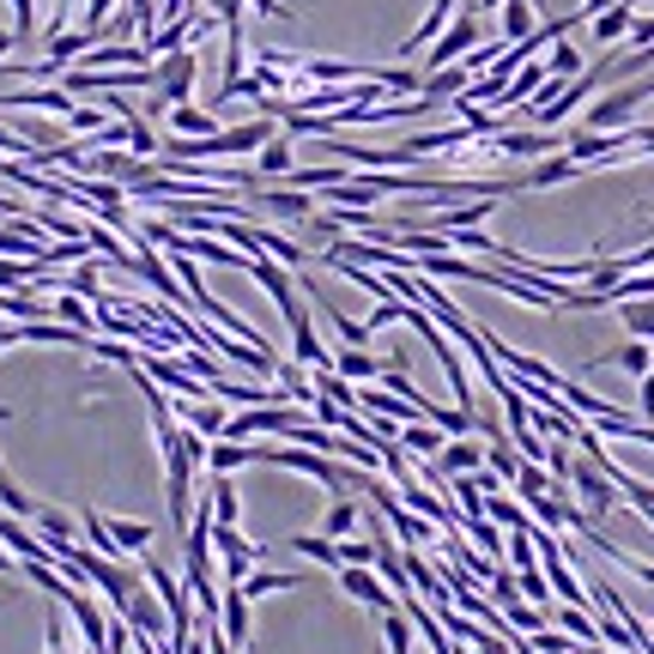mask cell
I'll list each match as a JSON object with an SVG mask.
<instances>
[{"mask_svg": "<svg viewBox=\"0 0 654 654\" xmlns=\"http://www.w3.org/2000/svg\"><path fill=\"white\" fill-rule=\"evenodd\" d=\"M0 509H7V516H19V521H31V516H37V504H31V497H24L19 485L7 479V473H0Z\"/></svg>", "mask_w": 654, "mask_h": 654, "instance_id": "60d3db41", "label": "cell"}, {"mask_svg": "<svg viewBox=\"0 0 654 654\" xmlns=\"http://www.w3.org/2000/svg\"><path fill=\"white\" fill-rule=\"evenodd\" d=\"M491 600H497V606L521 600V588H516V575H509V570H497V575H491Z\"/></svg>", "mask_w": 654, "mask_h": 654, "instance_id": "b9f144b4", "label": "cell"}, {"mask_svg": "<svg viewBox=\"0 0 654 654\" xmlns=\"http://www.w3.org/2000/svg\"><path fill=\"white\" fill-rule=\"evenodd\" d=\"M104 521H110V540L122 546V558H127V551H146L152 533H158L152 521H127V516H104Z\"/></svg>", "mask_w": 654, "mask_h": 654, "instance_id": "cb8c5ba5", "label": "cell"}, {"mask_svg": "<svg viewBox=\"0 0 654 654\" xmlns=\"http://www.w3.org/2000/svg\"><path fill=\"white\" fill-rule=\"evenodd\" d=\"M170 413L183 418V425H195L200 436H225V418H230L225 406H212V401H176Z\"/></svg>", "mask_w": 654, "mask_h": 654, "instance_id": "ac0fdd59", "label": "cell"}, {"mask_svg": "<svg viewBox=\"0 0 654 654\" xmlns=\"http://www.w3.org/2000/svg\"><path fill=\"white\" fill-rule=\"evenodd\" d=\"M551 624H558L563 636H575V643H600V619L588 606H558V600H551V612H546Z\"/></svg>", "mask_w": 654, "mask_h": 654, "instance_id": "2e32d148", "label": "cell"}, {"mask_svg": "<svg viewBox=\"0 0 654 654\" xmlns=\"http://www.w3.org/2000/svg\"><path fill=\"white\" fill-rule=\"evenodd\" d=\"M7 418H12V406H0V425H7Z\"/></svg>", "mask_w": 654, "mask_h": 654, "instance_id": "c3c4849f", "label": "cell"}, {"mask_svg": "<svg viewBox=\"0 0 654 654\" xmlns=\"http://www.w3.org/2000/svg\"><path fill=\"white\" fill-rule=\"evenodd\" d=\"M516 570H540V546H533V528L528 533H509V551H504Z\"/></svg>", "mask_w": 654, "mask_h": 654, "instance_id": "f35d334b", "label": "cell"}, {"mask_svg": "<svg viewBox=\"0 0 654 654\" xmlns=\"http://www.w3.org/2000/svg\"><path fill=\"white\" fill-rule=\"evenodd\" d=\"M85 49H97L92 31H61V37H49V61H55L61 73H68V61H80Z\"/></svg>", "mask_w": 654, "mask_h": 654, "instance_id": "83f0119b", "label": "cell"}, {"mask_svg": "<svg viewBox=\"0 0 654 654\" xmlns=\"http://www.w3.org/2000/svg\"><path fill=\"white\" fill-rule=\"evenodd\" d=\"M401 448L406 455H425V460H436L448 448V436L430 425V418H413V425H401Z\"/></svg>", "mask_w": 654, "mask_h": 654, "instance_id": "ffe728a7", "label": "cell"}, {"mask_svg": "<svg viewBox=\"0 0 654 654\" xmlns=\"http://www.w3.org/2000/svg\"><path fill=\"white\" fill-rule=\"evenodd\" d=\"M218 631H225V643L230 648H249V636H255V619H249V594H242V582H230L225 588V600H218Z\"/></svg>", "mask_w": 654, "mask_h": 654, "instance_id": "ba28073f", "label": "cell"}, {"mask_svg": "<svg viewBox=\"0 0 654 654\" xmlns=\"http://www.w3.org/2000/svg\"><path fill=\"white\" fill-rule=\"evenodd\" d=\"M473 12H504V0H467Z\"/></svg>", "mask_w": 654, "mask_h": 654, "instance_id": "bcb514c9", "label": "cell"}, {"mask_svg": "<svg viewBox=\"0 0 654 654\" xmlns=\"http://www.w3.org/2000/svg\"><path fill=\"white\" fill-rule=\"evenodd\" d=\"M485 37H479V12H460V19H448V31L436 37L430 43V55H425V73H436V68H455L460 55H467V49H479Z\"/></svg>", "mask_w": 654, "mask_h": 654, "instance_id": "277c9868", "label": "cell"}, {"mask_svg": "<svg viewBox=\"0 0 654 654\" xmlns=\"http://www.w3.org/2000/svg\"><path fill=\"white\" fill-rule=\"evenodd\" d=\"M303 582H310L303 570H249V575H242V594L261 600V594H286V588H303Z\"/></svg>", "mask_w": 654, "mask_h": 654, "instance_id": "d6986e66", "label": "cell"}, {"mask_svg": "<svg viewBox=\"0 0 654 654\" xmlns=\"http://www.w3.org/2000/svg\"><path fill=\"white\" fill-rule=\"evenodd\" d=\"M333 370H340L345 382H370V376H382V357L357 352V345H340V352H333Z\"/></svg>", "mask_w": 654, "mask_h": 654, "instance_id": "d4e9b609", "label": "cell"}, {"mask_svg": "<svg viewBox=\"0 0 654 654\" xmlns=\"http://www.w3.org/2000/svg\"><path fill=\"white\" fill-rule=\"evenodd\" d=\"M533 31H540V19H533V0H504V43H528Z\"/></svg>", "mask_w": 654, "mask_h": 654, "instance_id": "603a6c76", "label": "cell"}, {"mask_svg": "<svg viewBox=\"0 0 654 654\" xmlns=\"http://www.w3.org/2000/svg\"><path fill=\"white\" fill-rule=\"evenodd\" d=\"M340 588L357 600V606H370V612H394V606H401V594H394V588L382 582L376 570H364V563H345V570H340Z\"/></svg>", "mask_w": 654, "mask_h": 654, "instance_id": "8992f818", "label": "cell"}, {"mask_svg": "<svg viewBox=\"0 0 654 654\" xmlns=\"http://www.w3.org/2000/svg\"><path fill=\"white\" fill-rule=\"evenodd\" d=\"M212 521H225V528H237V521H242V504H237V491H230V479L212 485Z\"/></svg>", "mask_w": 654, "mask_h": 654, "instance_id": "8d00e7d4", "label": "cell"}, {"mask_svg": "<svg viewBox=\"0 0 654 654\" xmlns=\"http://www.w3.org/2000/svg\"><path fill=\"white\" fill-rule=\"evenodd\" d=\"M12 49H19V31H12V24H0V55H12Z\"/></svg>", "mask_w": 654, "mask_h": 654, "instance_id": "ee69618b", "label": "cell"}, {"mask_svg": "<svg viewBox=\"0 0 654 654\" xmlns=\"http://www.w3.org/2000/svg\"><path fill=\"white\" fill-rule=\"evenodd\" d=\"M606 7H619V0H582V12L594 19V12H606Z\"/></svg>", "mask_w": 654, "mask_h": 654, "instance_id": "f6af8a7d", "label": "cell"}, {"mask_svg": "<svg viewBox=\"0 0 654 654\" xmlns=\"http://www.w3.org/2000/svg\"><path fill=\"white\" fill-rule=\"evenodd\" d=\"M0 110H49L68 122L73 110H80V97L68 92V85H24V92H0Z\"/></svg>", "mask_w": 654, "mask_h": 654, "instance_id": "52a82bcc", "label": "cell"}, {"mask_svg": "<svg viewBox=\"0 0 654 654\" xmlns=\"http://www.w3.org/2000/svg\"><path fill=\"white\" fill-rule=\"evenodd\" d=\"M575 176H588V164H575L570 152H551V158H540L521 176V188H558V183H575Z\"/></svg>", "mask_w": 654, "mask_h": 654, "instance_id": "5bb4252c", "label": "cell"}, {"mask_svg": "<svg viewBox=\"0 0 654 654\" xmlns=\"http://www.w3.org/2000/svg\"><path fill=\"white\" fill-rule=\"evenodd\" d=\"M49 315H55V322H68V328H80V333L97 328V310H92L85 298H73V291H61V298L49 303Z\"/></svg>", "mask_w": 654, "mask_h": 654, "instance_id": "484cf974", "label": "cell"}, {"mask_svg": "<svg viewBox=\"0 0 654 654\" xmlns=\"http://www.w3.org/2000/svg\"><path fill=\"white\" fill-rule=\"evenodd\" d=\"M170 127H176L183 139H207V134H218V115L195 110V104H176V110H170Z\"/></svg>", "mask_w": 654, "mask_h": 654, "instance_id": "4316f807", "label": "cell"}, {"mask_svg": "<svg viewBox=\"0 0 654 654\" xmlns=\"http://www.w3.org/2000/svg\"><path fill=\"white\" fill-rule=\"evenodd\" d=\"M516 588H521V600H528V606H540V612H551V582H546V570H516Z\"/></svg>", "mask_w": 654, "mask_h": 654, "instance_id": "836d02e7", "label": "cell"}, {"mask_svg": "<svg viewBox=\"0 0 654 654\" xmlns=\"http://www.w3.org/2000/svg\"><path fill=\"white\" fill-rule=\"evenodd\" d=\"M37 533H43V546L49 551H55V546H73V533H80V528H73V516H61V509H37Z\"/></svg>", "mask_w": 654, "mask_h": 654, "instance_id": "f546056e", "label": "cell"}, {"mask_svg": "<svg viewBox=\"0 0 654 654\" xmlns=\"http://www.w3.org/2000/svg\"><path fill=\"white\" fill-rule=\"evenodd\" d=\"M310 298H315V291H310ZM315 310H322V315H328V322H333V328H340V340H345V345H357V352H370V340H376V333H370L364 322H352V315H340V310H333V303H328V298H315Z\"/></svg>", "mask_w": 654, "mask_h": 654, "instance_id": "f1b7e54d", "label": "cell"}, {"mask_svg": "<svg viewBox=\"0 0 654 654\" xmlns=\"http://www.w3.org/2000/svg\"><path fill=\"white\" fill-rule=\"evenodd\" d=\"M612 364H624L631 376H648V364H654L648 340H631V345H619V352H612Z\"/></svg>", "mask_w": 654, "mask_h": 654, "instance_id": "ab89813d", "label": "cell"}, {"mask_svg": "<svg viewBox=\"0 0 654 654\" xmlns=\"http://www.w3.org/2000/svg\"><path fill=\"white\" fill-rule=\"evenodd\" d=\"M648 97H654V73L619 85L612 97H594V104H588V134H619V127H631V115L643 110Z\"/></svg>", "mask_w": 654, "mask_h": 654, "instance_id": "6da1fadb", "label": "cell"}, {"mask_svg": "<svg viewBox=\"0 0 654 654\" xmlns=\"http://www.w3.org/2000/svg\"><path fill=\"white\" fill-rule=\"evenodd\" d=\"M357 521H364V497H333L328 516H322V533L328 540H352Z\"/></svg>", "mask_w": 654, "mask_h": 654, "instance_id": "e0dca14e", "label": "cell"}, {"mask_svg": "<svg viewBox=\"0 0 654 654\" xmlns=\"http://www.w3.org/2000/svg\"><path fill=\"white\" fill-rule=\"evenodd\" d=\"M261 460V443H230V436H212V448H207V473H242V467H255Z\"/></svg>", "mask_w": 654, "mask_h": 654, "instance_id": "4fadbf2b", "label": "cell"}, {"mask_svg": "<svg viewBox=\"0 0 654 654\" xmlns=\"http://www.w3.org/2000/svg\"><path fill=\"white\" fill-rule=\"evenodd\" d=\"M255 212H273V218H315V195H303V188H255Z\"/></svg>", "mask_w": 654, "mask_h": 654, "instance_id": "8fae6325", "label": "cell"}, {"mask_svg": "<svg viewBox=\"0 0 654 654\" xmlns=\"http://www.w3.org/2000/svg\"><path fill=\"white\" fill-rule=\"evenodd\" d=\"M485 516H491L497 528H509V533H528V509H521L516 497H485Z\"/></svg>", "mask_w": 654, "mask_h": 654, "instance_id": "1f68e13d", "label": "cell"}, {"mask_svg": "<svg viewBox=\"0 0 654 654\" xmlns=\"http://www.w3.org/2000/svg\"><path fill=\"white\" fill-rule=\"evenodd\" d=\"M49 654H68V631H61L55 612H49Z\"/></svg>", "mask_w": 654, "mask_h": 654, "instance_id": "7bdbcfd3", "label": "cell"}, {"mask_svg": "<svg viewBox=\"0 0 654 654\" xmlns=\"http://www.w3.org/2000/svg\"><path fill=\"white\" fill-rule=\"evenodd\" d=\"M291 551H303V558L328 563V570H340V540H328V533H298L291 540Z\"/></svg>", "mask_w": 654, "mask_h": 654, "instance_id": "d6a6232c", "label": "cell"}, {"mask_svg": "<svg viewBox=\"0 0 654 654\" xmlns=\"http://www.w3.org/2000/svg\"><path fill=\"white\" fill-rule=\"evenodd\" d=\"M152 73H158V110H176V104H188V92H195L200 61H195V49H176V55L152 61Z\"/></svg>", "mask_w": 654, "mask_h": 654, "instance_id": "3957f363", "label": "cell"}, {"mask_svg": "<svg viewBox=\"0 0 654 654\" xmlns=\"http://www.w3.org/2000/svg\"><path fill=\"white\" fill-rule=\"evenodd\" d=\"M249 279H255V286H261V291H267V298H273V303H279V315L303 310V298H298V291H291V273H286V267L273 261V255H255V261H249Z\"/></svg>", "mask_w": 654, "mask_h": 654, "instance_id": "9c48e42d", "label": "cell"}, {"mask_svg": "<svg viewBox=\"0 0 654 654\" xmlns=\"http://www.w3.org/2000/svg\"><path fill=\"white\" fill-rule=\"evenodd\" d=\"M115 619H127V631H134V636H158V643H170V612H164L158 594H146V582L134 588V600H127Z\"/></svg>", "mask_w": 654, "mask_h": 654, "instance_id": "5b68a950", "label": "cell"}, {"mask_svg": "<svg viewBox=\"0 0 654 654\" xmlns=\"http://www.w3.org/2000/svg\"><path fill=\"white\" fill-rule=\"evenodd\" d=\"M61 606L73 612V624H80V636H85V648L92 654H104V643H110V612H97V600L85 594V588H73Z\"/></svg>", "mask_w": 654, "mask_h": 654, "instance_id": "30bf717a", "label": "cell"}, {"mask_svg": "<svg viewBox=\"0 0 654 654\" xmlns=\"http://www.w3.org/2000/svg\"><path fill=\"white\" fill-rule=\"evenodd\" d=\"M546 68H551V80H575V73H582V55H575V49L558 37V43H551V55H546Z\"/></svg>", "mask_w": 654, "mask_h": 654, "instance_id": "74e56055", "label": "cell"}, {"mask_svg": "<svg viewBox=\"0 0 654 654\" xmlns=\"http://www.w3.org/2000/svg\"><path fill=\"white\" fill-rule=\"evenodd\" d=\"M455 7H460V0H436V7L425 12V19H418V31H413V37H406V43H401V55H418V49H430L436 37L448 31V19H455Z\"/></svg>", "mask_w": 654, "mask_h": 654, "instance_id": "9a60e30c", "label": "cell"}, {"mask_svg": "<svg viewBox=\"0 0 654 654\" xmlns=\"http://www.w3.org/2000/svg\"><path fill=\"white\" fill-rule=\"evenodd\" d=\"M0 473H7V467H0Z\"/></svg>", "mask_w": 654, "mask_h": 654, "instance_id": "681fc988", "label": "cell"}, {"mask_svg": "<svg viewBox=\"0 0 654 654\" xmlns=\"http://www.w3.org/2000/svg\"><path fill=\"white\" fill-rule=\"evenodd\" d=\"M516 491H521V504H533V497H546V491H551V473L540 467V460H521V473H516Z\"/></svg>", "mask_w": 654, "mask_h": 654, "instance_id": "e575fe53", "label": "cell"}, {"mask_svg": "<svg viewBox=\"0 0 654 654\" xmlns=\"http://www.w3.org/2000/svg\"><path fill=\"white\" fill-rule=\"evenodd\" d=\"M315 394H328V401H340V406L357 413V394H352V382H345L340 370H315Z\"/></svg>", "mask_w": 654, "mask_h": 654, "instance_id": "d590c367", "label": "cell"}, {"mask_svg": "<svg viewBox=\"0 0 654 654\" xmlns=\"http://www.w3.org/2000/svg\"><path fill=\"white\" fill-rule=\"evenodd\" d=\"M570 485H575V504H582L588 516H619V509H624V491H619V485H612L588 455L570 467Z\"/></svg>", "mask_w": 654, "mask_h": 654, "instance_id": "7a4b0ae2", "label": "cell"}, {"mask_svg": "<svg viewBox=\"0 0 654 654\" xmlns=\"http://www.w3.org/2000/svg\"><path fill=\"white\" fill-rule=\"evenodd\" d=\"M504 200H460V207H430V230H479Z\"/></svg>", "mask_w": 654, "mask_h": 654, "instance_id": "7c38bea8", "label": "cell"}, {"mask_svg": "<svg viewBox=\"0 0 654 654\" xmlns=\"http://www.w3.org/2000/svg\"><path fill=\"white\" fill-rule=\"evenodd\" d=\"M588 24H594L600 49H606V43H624V37H631V24H636V7H624V0H619V7L594 12V19H588Z\"/></svg>", "mask_w": 654, "mask_h": 654, "instance_id": "44dd1931", "label": "cell"}, {"mask_svg": "<svg viewBox=\"0 0 654 654\" xmlns=\"http://www.w3.org/2000/svg\"><path fill=\"white\" fill-rule=\"evenodd\" d=\"M298 164H291V134H273L261 152H255V176H291Z\"/></svg>", "mask_w": 654, "mask_h": 654, "instance_id": "7402d4cb", "label": "cell"}, {"mask_svg": "<svg viewBox=\"0 0 654 654\" xmlns=\"http://www.w3.org/2000/svg\"><path fill=\"white\" fill-rule=\"evenodd\" d=\"M619 322L631 328V340H648V345H654V298L619 303Z\"/></svg>", "mask_w": 654, "mask_h": 654, "instance_id": "4dcf8cb0", "label": "cell"}, {"mask_svg": "<svg viewBox=\"0 0 654 654\" xmlns=\"http://www.w3.org/2000/svg\"><path fill=\"white\" fill-rule=\"evenodd\" d=\"M0 570H12V551L7 546H0Z\"/></svg>", "mask_w": 654, "mask_h": 654, "instance_id": "7dc6e473", "label": "cell"}]
</instances>
